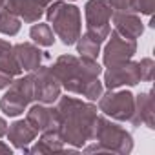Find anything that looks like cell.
<instances>
[{"instance_id": "1", "label": "cell", "mask_w": 155, "mask_h": 155, "mask_svg": "<svg viewBox=\"0 0 155 155\" xmlns=\"http://www.w3.org/2000/svg\"><path fill=\"white\" fill-rule=\"evenodd\" d=\"M49 69L60 86L71 93L82 95L88 101H97L102 95V82L99 81L102 68L95 58L62 55L49 66Z\"/></svg>"}, {"instance_id": "2", "label": "cell", "mask_w": 155, "mask_h": 155, "mask_svg": "<svg viewBox=\"0 0 155 155\" xmlns=\"http://www.w3.org/2000/svg\"><path fill=\"white\" fill-rule=\"evenodd\" d=\"M55 110L58 115V133L64 144L82 148L93 139L97 120V108L93 104L73 97H58Z\"/></svg>"}, {"instance_id": "3", "label": "cell", "mask_w": 155, "mask_h": 155, "mask_svg": "<svg viewBox=\"0 0 155 155\" xmlns=\"http://www.w3.org/2000/svg\"><path fill=\"white\" fill-rule=\"evenodd\" d=\"M44 13L48 17V24L51 26L53 33L62 40V44L71 46L77 42L82 31V18L79 8L66 2H51Z\"/></svg>"}, {"instance_id": "4", "label": "cell", "mask_w": 155, "mask_h": 155, "mask_svg": "<svg viewBox=\"0 0 155 155\" xmlns=\"http://www.w3.org/2000/svg\"><path fill=\"white\" fill-rule=\"evenodd\" d=\"M93 139L102 151L130 153L133 150L131 135L119 124H113L111 120H108L106 117H97Z\"/></svg>"}, {"instance_id": "5", "label": "cell", "mask_w": 155, "mask_h": 155, "mask_svg": "<svg viewBox=\"0 0 155 155\" xmlns=\"http://www.w3.org/2000/svg\"><path fill=\"white\" fill-rule=\"evenodd\" d=\"M35 101L33 97V73L20 77L8 86L6 95L0 101V110L9 117H17L24 113V110L29 106V102Z\"/></svg>"}, {"instance_id": "6", "label": "cell", "mask_w": 155, "mask_h": 155, "mask_svg": "<svg viewBox=\"0 0 155 155\" xmlns=\"http://www.w3.org/2000/svg\"><path fill=\"white\" fill-rule=\"evenodd\" d=\"M99 110L115 120H131L135 111V97L130 91H113L99 97Z\"/></svg>"}, {"instance_id": "7", "label": "cell", "mask_w": 155, "mask_h": 155, "mask_svg": "<svg viewBox=\"0 0 155 155\" xmlns=\"http://www.w3.org/2000/svg\"><path fill=\"white\" fill-rule=\"evenodd\" d=\"M84 15H86V31L95 33L104 42L111 31L110 20H111L113 9L110 2L108 0H88V4L84 8Z\"/></svg>"}, {"instance_id": "8", "label": "cell", "mask_w": 155, "mask_h": 155, "mask_svg": "<svg viewBox=\"0 0 155 155\" xmlns=\"http://www.w3.org/2000/svg\"><path fill=\"white\" fill-rule=\"evenodd\" d=\"M60 82L49 68H38L33 73V97L40 104H53L60 97Z\"/></svg>"}, {"instance_id": "9", "label": "cell", "mask_w": 155, "mask_h": 155, "mask_svg": "<svg viewBox=\"0 0 155 155\" xmlns=\"http://www.w3.org/2000/svg\"><path fill=\"white\" fill-rule=\"evenodd\" d=\"M140 82L139 73V62H120L108 66V71L104 73V84L108 90H117L120 86H135Z\"/></svg>"}, {"instance_id": "10", "label": "cell", "mask_w": 155, "mask_h": 155, "mask_svg": "<svg viewBox=\"0 0 155 155\" xmlns=\"http://www.w3.org/2000/svg\"><path fill=\"white\" fill-rule=\"evenodd\" d=\"M108 44L104 48V66H113V64H120L126 60H131V57L137 51V42L120 37L117 31H110L108 35Z\"/></svg>"}, {"instance_id": "11", "label": "cell", "mask_w": 155, "mask_h": 155, "mask_svg": "<svg viewBox=\"0 0 155 155\" xmlns=\"http://www.w3.org/2000/svg\"><path fill=\"white\" fill-rule=\"evenodd\" d=\"M26 120L37 130V131H53L58 130V115L55 108H48L46 104H35L29 108Z\"/></svg>"}, {"instance_id": "12", "label": "cell", "mask_w": 155, "mask_h": 155, "mask_svg": "<svg viewBox=\"0 0 155 155\" xmlns=\"http://www.w3.org/2000/svg\"><path fill=\"white\" fill-rule=\"evenodd\" d=\"M6 8L15 17H18L20 20H24L28 24H33V22L40 20V17L44 15L48 6L42 0H8Z\"/></svg>"}, {"instance_id": "13", "label": "cell", "mask_w": 155, "mask_h": 155, "mask_svg": "<svg viewBox=\"0 0 155 155\" xmlns=\"http://www.w3.org/2000/svg\"><path fill=\"white\" fill-rule=\"evenodd\" d=\"M13 53L22 68V71H35L42 66V60L48 57L44 51H40L37 46L24 42V44H17L13 46Z\"/></svg>"}, {"instance_id": "14", "label": "cell", "mask_w": 155, "mask_h": 155, "mask_svg": "<svg viewBox=\"0 0 155 155\" xmlns=\"http://www.w3.org/2000/svg\"><path fill=\"white\" fill-rule=\"evenodd\" d=\"M113 24H115V31L124 37V38H130V40H137L142 31H144V26L140 22V18L135 15V13H113Z\"/></svg>"}, {"instance_id": "15", "label": "cell", "mask_w": 155, "mask_h": 155, "mask_svg": "<svg viewBox=\"0 0 155 155\" xmlns=\"http://www.w3.org/2000/svg\"><path fill=\"white\" fill-rule=\"evenodd\" d=\"M37 133H38V131H37L28 120H17V122H13V124L8 128V133H6V135H8L9 142H11L15 148L28 151V144H31V142L35 140Z\"/></svg>"}, {"instance_id": "16", "label": "cell", "mask_w": 155, "mask_h": 155, "mask_svg": "<svg viewBox=\"0 0 155 155\" xmlns=\"http://www.w3.org/2000/svg\"><path fill=\"white\" fill-rule=\"evenodd\" d=\"M153 97H151V91L148 93H140L137 99H135V111H133V117H131V122L135 126L139 124H146L150 130L155 128V120H153Z\"/></svg>"}, {"instance_id": "17", "label": "cell", "mask_w": 155, "mask_h": 155, "mask_svg": "<svg viewBox=\"0 0 155 155\" xmlns=\"http://www.w3.org/2000/svg\"><path fill=\"white\" fill-rule=\"evenodd\" d=\"M29 153H55V151H64V140L58 133V130L53 131H42L40 140H37V144L28 150Z\"/></svg>"}, {"instance_id": "18", "label": "cell", "mask_w": 155, "mask_h": 155, "mask_svg": "<svg viewBox=\"0 0 155 155\" xmlns=\"http://www.w3.org/2000/svg\"><path fill=\"white\" fill-rule=\"evenodd\" d=\"M101 44H102V40L95 33H90V31H86L84 35H81L79 38H77V49H79V55L86 57V58H95L97 60V55L101 53Z\"/></svg>"}, {"instance_id": "19", "label": "cell", "mask_w": 155, "mask_h": 155, "mask_svg": "<svg viewBox=\"0 0 155 155\" xmlns=\"http://www.w3.org/2000/svg\"><path fill=\"white\" fill-rule=\"evenodd\" d=\"M18 31H20V18L15 17L6 6L0 8V33L13 37Z\"/></svg>"}, {"instance_id": "20", "label": "cell", "mask_w": 155, "mask_h": 155, "mask_svg": "<svg viewBox=\"0 0 155 155\" xmlns=\"http://www.w3.org/2000/svg\"><path fill=\"white\" fill-rule=\"evenodd\" d=\"M29 37L33 38L35 44L38 46H44V48H49L53 46L55 38H53V29L49 24H35L31 29H29Z\"/></svg>"}, {"instance_id": "21", "label": "cell", "mask_w": 155, "mask_h": 155, "mask_svg": "<svg viewBox=\"0 0 155 155\" xmlns=\"http://www.w3.org/2000/svg\"><path fill=\"white\" fill-rule=\"evenodd\" d=\"M0 71H4L11 77H18L22 73V68L13 53V48L8 51H0Z\"/></svg>"}, {"instance_id": "22", "label": "cell", "mask_w": 155, "mask_h": 155, "mask_svg": "<svg viewBox=\"0 0 155 155\" xmlns=\"http://www.w3.org/2000/svg\"><path fill=\"white\" fill-rule=\"evenodd\" d=\"M115 13H137L135 0H108Z\"/></svg>"}, {"instance_id": "23", "label": "cell", "mask_w": 155, "mask_h": 155, "mask_svg": "<svg viewBox=\"0 0 155 155\" xmlns=\"http://www.w3.org/2000/svg\"><path fill=\"white\" fill-rule=\"evenodd\" d=\"M139 73H140V81L150 82L153 79V73H155V64L151 58H142L139 62Z\"/></svg>"}, {"instance_id": "24", "label": "cell", "mask_w": 155, "mask_h": 155, "mask_svg": "<svg viewBox=\"0 0 155 155\" xmlns=\"http://www.w3.org/2000/svg\"><path fill=\"white\" fill-rule=\"evenodd\" d=\"M153 9H155V0H135V11L151 17Z\"/></svg>"}, {"instance_id": "25", "label": "cell", "mask_w": 155, "mask_h": 155, "mask_svg": "<svg viewBox=\"0 0 155 155\" xmlns=\"http://www.w3.org/2000/svg\"><path fill=\"white\" fill-rule=\"evenodd\" d=\"M11 82H13V77H11V75H8V73H4V71H0V90L8 88Z\"/></svg>"}, {"instance_id": "26", "label": "cell", "mask_w": 155, "mask_h": 155, "mask_svg": "<svg viewBox=\"0 0 155 155\" xmlns=\"http://www.w3.org/2000/svg\"><path fill=\"white\" fill-rule=\"evenodd\" d=\"M6 133H8V122L0 117V137H4Z\"/></svg>"}, {"instance_id": "27", "label": "cell", "mask_w": 155, "mask_h": 155, "mask_svg": "<svg viewBox=\"0 0 155 155\" xmlns=\"http://www.w3.org/2000/svg\"><path fill=\"white\" fill-rule=\"evenodd\" d=\"M0 153H2V155H8V153H9V155H11V153H13V150H11V148H9L8 144L0 142Z\"/></svg>"}, {"instance_id": "28", "label": "cell", "mask_w": 155, "mask_h": 155, "mask_svg": "<svg viewBox=\"0 0 155 155\" xmlns=\"http://www.w3.org/2000/svg\"><path fill=\"white\" fill-rule=\"evenodd\" d=\"M13 46L8 42V40H4V38H0V51H8V49H11Z\"/></svg>"}, {"instance_id": "29", "label": "cell", "mask_w": 155, "mask_h": 155, "mask_svg": "<svg viewBox=\"0 0 155 155\" xmlns=\"http://www.w3.org/2000/svg\"><path fill=\"white\" fill-rule=\"evenodd\" d=\"M6 2H8V0H0V8H4V6H6Z\"/></svg>"}]
</instances>
